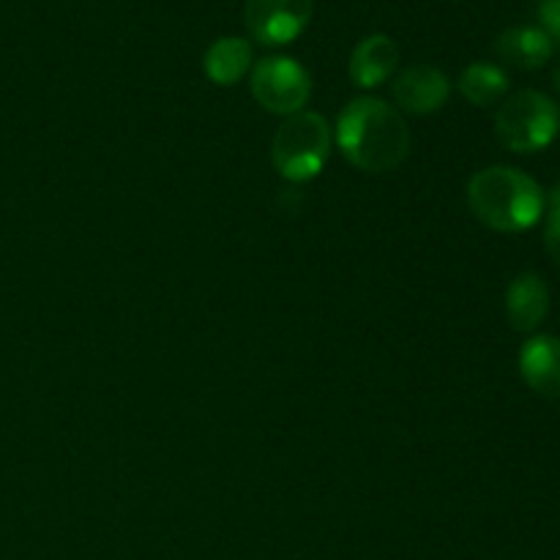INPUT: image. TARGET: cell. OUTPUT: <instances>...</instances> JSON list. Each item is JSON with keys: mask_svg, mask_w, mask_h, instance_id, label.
<instances>
[{"mask_svg": "<svg viewBox=\"0 0 560 560\" xmlns=\"http://www.w3.org/2000/svg\"><path fill=\"white\" fill-rule=\"evenodd\" d=\"M339 151L364 173H392L408 159L410 129L399 109L377 96L353 98L334 129Z\"/></svg>", "mask_w": 560, "mask_h": 560, "instance_id": "6da1fadb", "label": "cell"}, {"mask_svg": "<svg viewBox=\"0 0 560 560\" xmlns=\"http://www.w3.org/2000/svg\"><path fill=\"white\" fill-rule=\"evenodd\" d=\"M468 206L481 224L498 233H525L545 217L547 197L523 170L495 164L468 184Z\"/></svg>", "mask_w": 560, "mask_h": 560, "instance_id": "7a4b0ae2", "label": "cell"}, {"mask_svg": "<svg viewBox=\"0 0 560 560\" xmlns=\"http://www.w3.org/2000/svg\"><path fill=\"white\" fill-rule=\"evenodd\" d=\"M334 129L320 113H295L273 135L271 162L284 180L306 184L317 178L331 156Z\"/></svg>", "mask_w": 560, "mask_h": 560, "instance_id": "3957f363", "label": "cell"}, {"mask_svg": "<svg viewBox=\"0 0 560 560\" xmlns=\"http://www.w3.org/2000/svg\"><path fill=\"white\" fill-rule=\"evenodd\" d=\"M560 131V109L547 93L517 91L495 115V135L514 153H536L552 145Z\"/></svg>", "mask_w": 560, "mask_h": 560, "instance_id": "277c9868", "label": "cell"}, {"mask_svg": "<svg viewBox=\"0 0 560 560\" xmlns=\"http://www.w3.org/2000/svg\"><path fill=\"white\" fill-rule=\"evenodd\" d=\"M252 96L271 115L290 118L295 113H304L312 96L310 71L299 60L284 58V55L257 60L252 69Z\"/></svg>", "mask_w": 560, "mask_h": 560, "instance_id": "5b68a950", "label": "cell"}, {"mask_svg": "<svg viewBox=\"0 0 560 560\" xmlns=\"http://www.w3.org/2000/svg\"><path fill=\"white\" fill-rule=\"evenodd\" d=\"M315 0H246V27L262 47H284L306 31Z\"/></svg>", "mask_w": 560, "mask_h": 560, "instance_id": "8992f818", "label": "cell"}, {"mask_svg": "<svg viewBox=\"0 0 560 560\" xmlns=\"http://www.w3.org/2000/svg\"><path fill=\"white\" fill-rule=\"evenodd\" d=\"M452 82L435 66H410L394 82V102L410 115H432L448 102Z\"/></svg>", "mask_w": 560, "mask_h": 560, "instance_id": "52a82bcc", "label": "cell"}, {"mask_svg": "<svg viewBox=\"0 0 560 560\" xmlns=\"http://www.w3.org/2000/svg\"><path fill=\"white\" fill-rule=\"evenodd\" d=\"M520 375L539 397L560 399V337H530L520 350Z\"/></svg>", "mask_w": 560, "mask_h": 560, "instance_id": "ba28073f", "label": "cell"}, {"mask_svg": "<svg viewBox=\"0 0 560 560\" xmlns=\"http://www.w3.org/2000/svg\"><path fill=\"white\" fill-rule=\"evenodd\" d=\"M550 312V290L539 273H520L506 290V317L514 331L534 334Z\"/></svg>", "mask_w": 560, "mask_h": 560, "instance_id": "9c48e42d", "label": "cell"}, {"mask_svg": "<svg viewBox=\"0 0 560 560\" xmlns=\"http://www.w3.org/2000/svg\"><path fill=\"white\" fill-rule=\"evenodd\" d=\"M399 63V47L394 38L386 33H375V36L361 38L359 47L350 55V80L355 88H381L388 77L397 71Z\"/></svg>", "mask_w": 560, "mask_h": 560, "instance_id": "30bf717a", "label": "cell"}, {"mask_svg": "<svg viewBox=\"0 0 560 560\" xmlns=\"http://www.w3.org/2000/svg\"><path fill=\"white\" fill-rule=\"evenodd\" d=\"M552 47H556V44L550 42V36L536 25L506 27V31L495 38V52L501 55L506 63L525 71L541 69V66L552 58Z\"/></svg>", "mask_w": 560, "mask_h": 560, "instance_id": "8fae6325", "label": "cell"}, {"mask_svg": "<svg viewBox=\"0 0 560 560\" xmlns=\"http://www.w3.org/2000/svg\"><path fill=\"white\" fill-rule=\"evenodd\" d=\"M252 60H255V49H252V44L246 38L224 36L208 47L202 69H206V77L213 85L228 88L249 74Z\"/></svg>", "mask_w": 560, "mask_h": 560, "instance_id": "7c38bea8", "label": "cell"}, {"mask_svg": "<svg viewBox=\"0 0 560 560\" xmlns=\"http://www.w3.org/2000/svg\"><path fill=\"white\" fill-rule=\"evenodd\" d=\"M459 93L468 98L476 107H492V104L501 102L509 93V74L495 63H487V60H479V63H470L468 69L459 74Z\"/></svg>", "mask_w": 560, "mask_h": 560, "instance_id": "4fadbf2b", "label": "cell"}, {"mask_svg": "<svg viewBox=\"0 0 560 560\" xmlns=\"http://www.w3.org/2000/svg\"><path fill=\"white\" fill-rule=\"evenodd\" d=\"M539 22H541V31L550 36V42L560 44V0H541Z\"/></svg>", "mask_w": 560, "mask_h": 560, "instance_id": "5bb4252c", "label": "cell"}, {"mask_svg": "<svg viewBox=\"0 0 560 560\" xmlns=\"http://www.w3.org/2000/svg\"><path fill=\"white\" fill-rule=\"evenodd\" d=\"M545 246L560 266V208H552L545 222Z\"/></svg>", "mask_w": 560, "mask_h": 560, "instance_id": "9a60e30c", "label": "cell"}, {"mask_svg": "<svg viewBox=\"0 0 560 560\" xmlns=\"http://www.w3.org/2000/svg\"><path fill=\"white\" fill-rule=\"evenodd\" d=\"M550 202H552V208H560V184L556 186V189H552V195H550Z\"/></svg>", "mask_w": 560, "mask_h": 560, "instance_id": "2e32d148", "label": "cell"}, {"mask_svg": "<svg viewBox=\"0 0 560 560\" xmlns=\"http://www.w3.org/2000/svg\"><path fill=\"white\" fill-rule=\"evenodd\" d=\"M552 80H556V91L560 93V63L556 66V74H552Z\"/></svg>", "mask_w": 560, "mask_h": 560, "instance_id": "e0dca14e", "label": "cell"}]
</instances>
